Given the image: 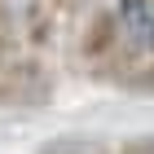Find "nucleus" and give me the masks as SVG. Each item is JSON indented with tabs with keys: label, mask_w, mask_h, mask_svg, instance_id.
<instances>
[{
	"label": "nucleus",
	"mask_w": 154,
	"mask_h": 154,
	"mask_svg": "<svg viewBox=\"0 0 154 154\" xmlns=\"http://www.w3.org/2000/svg\"><path fill=\"white\" fill-rule=\"evenodd\" d=\"M115 18H119V31H123V66L154 57V0H119Z\"/></svg>",
	"instance_id": "obj_3"
},
{
	"label": "nucleus",
	"mask_w": 154,
	"mask_h": 154,
	"mask_svg": "<svg viewBox=\"0 0 154 154\" xmlns=\"http://www.w3.org/2000/svg\"><path fill=\"white\" fill-rule=\"evenodd\" d=\"M22 48H26L22 18H18V9H13V5H5V0H0V66L18 62V57H22Z\"/></svg>",
	"instance_id": "obj_4"
},
{
	"label": "nucleus",
	"mask_w": 154,
	"mask_h": 154,
	"mask_svg": "<svg viewBox=\"0 0 154 154\" xmlns=\"http://www.w3.org/2000/svg\"><path fill=\"white\" fill-rule=\"evenodd\" d=\"M115 154H154V137H137V141H128V145H119Z\"/></svg>",
	"instance_id": "obj_7"
},
{
	"label": "nucleus",
	"mask_w": 154,
	"mask_h": 154,
	"mask_svg": "<svg viewBox=\"0 0 154 154\" xmlns=\"http://www.w3.org/2000/svg\"><path fill=\"white\" fill-rule=\"evenodd\" d=\"M115 84L123 88V93L154 97V57H145V62H128V66L115 75Z\"/></svg>",
	"instance_id": "obj_6"
},
{
	"label": "nucleus",
	"mask_w": 154,
	"mask_h": 154,
	"mask_svg": "<svg viewBox=\"0 0 154 154\" xmlns=\"http://www.w3.org/2000/svg\"><path fill=\"white\" fill-rule=\"evenodd\" d=\"M79 57L93 66V75L101 79H115L119 66H123V31H119L115 9H97L88 22H84L79 35Z\"/></svg>",
	"instance_id": "obj_2"
},
{
	"label": "nucleus",
	"mask_w": 154,
	"mask_h": 154,
	"mask_svg": "<svg viewBox=\"0 0 154 154\" xmlns=\"http://www.w3.org/2000/svg\"><path fill=\"white\" fill-rule=\"evenodd\" d=\"M53 88H57V79L48 71V62L35 57V53H22L18 62L0 66V106H13V110L48 106Z\"/></svg>",
	"instance_id": "obj_1"
},
{
	"label": "nucleus",
	"mask_w": 154,
	"mask_h": 154,
	"mask_svg": "<svg viewBox=\"0 0 154 154\" xmlns=\"http://www.w3.org/2000/svg\"><path fill=\"white\" fill-rule=\"evenodd\" d=\"M35 154H115V145L97 137H79V132H62V137H48Z\"/></svg>",
	"instance_id": "obj_5"
}]
</instances>
